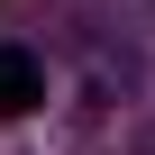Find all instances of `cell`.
I'll use <instances>...</instances> for the list:
<instances>
[{"mask_svg":"<svg viewBox=\"0 0 155 155\" xmlns=\"http://www.w3.org/2000/svg\"><path fill=\"white\" fill-rule=\"evenodd\" d=\"M46 101V73H37V55L28 46H0V119H28Z\"/></svg>","mask_w":155,"mask_h":155,"instance_id":"obj_1","label":"cell"}]
</instances>
